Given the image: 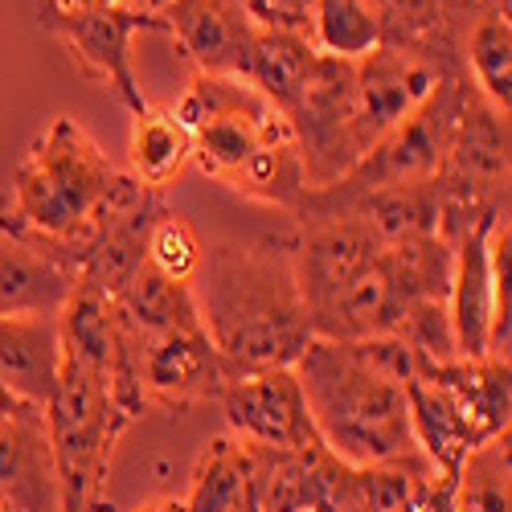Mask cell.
I'll return each mask as SVG.
<instances>
[{"mask_svg":"<svg viewBox=\"0 0 512 512\" xmlns=\"http://www.w3.org/2000/svg\"><path fill=\"white\" fill-rule=\"evenodd\" d=\"M193 300L209 345L230 377L254 369H291L312 345V320L295 279L291 242L250 238L205 250Z\"/></svg>","mask_w":512,"mask_h":512,"instance_id":"cell-1","label":"cell"},{"mask_svg":"<svg viewBox=\"0 0 512 512\" xmlns=\"http://www.w3.org/2000/svg\"><path fill=\"white\" fill-rule=\"evenodd\" d=\"M132 173H119L111 156L82 132L78 119L58 115L41 132L13 173V205L5 222L13 234L58 250L82 275L99 230L148 197Z\"/></svg>","mask_w":512,"mask_h":512,"instance_id":"cell-2","label":"cell"},{"mask_svg":"<svg viewBox=\"0 0 512 512\" xmlns=\"http://www.w3.org/2000/svg\"><path fill=\"white\" fill-rule=\"evenodd\" d=\"M320 447L345 467H386L418 455L406 386L369 340H320L291 365Z\"/></svg>","mask_w":512,"mask_h":512,"instance_id":"cell-3","label":"cell"},{"mask_svg":"<svg viewBox=\"0 0 512 512\" xmlns=\"http://www.w3.org/2000/svg\"><path fill=\"white\" fill-rule=\"evenodd\" d=\"M46 431L58 463L62 512H95L111 451L123 435L107 373L62 353L58 390L46 406Z\"/></svg>","mask_w":512,"mask_h":512,"instance_id":"cell-4","label":"cell"},{"mask_svg":"<svg viewBox=\"0 0 512 512\" xmlns=\"http://www.w3.org/2000/svg\"><path fill=\"white\" fill-rule=\"evenodd\" d=\"M173 115L193 136V164L226 189L259 148L295 140L287 115L234 74H193Z\"/></svg>","mask_w":512,"mask_h":512,"instance_id":"cell-5","label":"cell"},{"mask_svg":"<svg viewBox=\"0 0 512 512\" xmlns=\"http://www.w3.org/2000/svg\"><path fill=\"white\" fill-rule=\"evenodd\" d=\"M467 95V74H443L431 95H426L398 127H390L345 177L336 185H324L340 197H357L390 185H410V181H431L447 160V148L455 140L459 107Z\"/></svg>","mask_w":512,"mask_h":512,"instance_id":"cell-6","label":"cell"},{"mask_svg":"<svg viewBox=\"0 0 512 512\" xmlns=\"http://www.w3.org/2000/svg\"><path fill=\"white\" fill-rule=\"evenodd\" d=\"M41 25H46L74 66L95 78L99 87H107L127 111L140 115L152 103L136 87V70H132V37L136 33H164V21L156 13L132 9V5H115V0H99V5H78V9H58L46 0L41 9Z\"/></svg>","mask_w":512,"mask_h":512,"instance_id":"cell-7","label":"cell"},{"mask_svg":"<svg viewBox=\"0 0 512 512\" xmlns=\"http://www.w3.org/2000/svg\"><path fill=\"white\" fill-rule=\"evenodd\" d=\"M287 123L304 156L308 189L336 185L361 160L353 62L320 54V66L308 82V91L300 95V103L287 111Z\"/></svg>","mask_w":512,"mask_h":512,"instance_id":"cell-8","label":"cell"},{"mask_svg":"<svg viewBox=\"0 0 512 512\" xmlns=\"http://www.w3.org/2000/svg\"><path fill=\"white\" fill-rule=\"evenodd\" d=\"M230 435L267 451H316L308 402L295 369H254L230 377L218 394Z\"/></svg>","mask_w":512,"mask_h":512,"instance_id":"cell-9","label":"cell"},{"mask_svg":"<svg viewBox=\"0 0 512 512\" xmlns=\"http://www.w3.org/2000/svg\"><path fill=\"white\" fill-rule=\"evenodd\" d=\"M140 336V386L148 406L185 410L218 398L230 381L226 361L209 345L205 328H173V332H136Z\"/></svg>","mask_w":512,"mask_h":512,"instance_id":"cell-10","label":"cell"},{"mask_svg":"<svg viewBox=\"0 0 512 512\" xmlns=\"http://www.w3.org/2000/svg\"><path fill=\"white\" fill-rule=\"evenodd\" d=\"M381 46L426 58L439 70H463V37L484 13L508 0H369Z\"/></svg>","mask_w":512,"mask_h":512,"instance_id":"cell-11","label":"cell"},{"mask_svg":"<svg viewBox=\"0 0 512 512\" xmlns=\"http://www.w3.org/2000/svg\"><path fill=\"white\" fill-rule=\"evenodd\" d=\"M443 74H463V70H439L426 58L390 50V46H377L365 58L353 62V91H357V144L361 156L398 127Z\"/></svg>","mask_w":512,"mask_h":512,"instance_id":"cell-12","label":"cell"},{"mask_svg":"<svg viewBox=\"0 0 512 512\" xmlns=\"http://www.w3.org/2000/svg\"><path fill=\"white\" fill-rule=\"evenodd\" d=\"M279 455L234 435L213 439L193 467L189 496L181 500L185 512H267Z\"/></svg>","mask_w":512,"mask_h":512,"instance_id":"cell-13","label":"cell"},{"mask_svg":"<svg viewBox=\"0 0 512 512\" xmlns=\"http://www.w3.org/2000/svg\"><path fill=\"white\" fill-rule=\"evenodd\" d=\"M0 500L17 512H62L58 463L41 406L13 402L0 410Z\"/></svg>","mask_w":512,"mask_h":512,"instance_id":"cell-14","label":"cell"},{"mask_svg":"<svg viewBox=\"0 0 512 512\" xmlns=\"http://www.w3.org/2000/svg\"><path fill=\"white\" fill-rule=\"evenodd\" d=\"M164 33L177 41L197 74H234L246 78L254 17L238 0H168L160 9Z\"/></svg>","mask_w":512,"mask_h":512,"instance_id":"cell-15","label":"cell"},{"mask_svg":"<svg viewBox=\"0 0 512 512\" xmlns=\"http://www.w3.org/2000/svg\"><path fill=\"white\" fill-rule=\"evenodd\" d=\"M492 222H480L451 242L447 320L455 336V357H492V345H496V295H492V267H488Z\"/></svg>","mask_w":512,"mask_h":512,"instance_id":"cell-16","label":"cell"},{"mask_svg":"<svg viewBox=\"0 0 512 512\" xmlns=\"http://www.w3.org/2000/svg\"><path fill=\"white\" fill-rule=\"evenodd\" d=\"M78 267L0 222V316H62L78 287Z\"/></svg>","mask_w":512,"mask_h":512,"instance_id":"cell-17","label":"cell"},{"mask_svg":"<svg viewBox=\"0 0 512 512\" xmlns=\"http://www.w3.org/2000/svg\"><path fill=\"white\" fill-rule=\"evenodd\" d=\"M62 373L58 316H0V386L46 410Z\"/></svg>","mask_w":512,"mask_h":512,"instance_id":"cell-18","label":"cell"},{"mask_svg":"<svg viewBox=\"0 0 512 512\" xmlns=\"http://www.w3.org/2000/svg\"><path fill=\"white\" fill-rule=\"evenodd\" d=\"M406 410H410L414 447H418V455L426 463L435 467L439 480H455L467 451H476L480 443H488L472 426V418L463 414V406L431 377L406 381Z\"/></svg>","mask_w":512,"mask_h":512,"instance_id":"cell-19","label":"cell"},{"mask_svg":"<svg viewBox=\"0 0 512 512\" xmlns=\"http://www.w3.org/2000/svg\"><path fill=\"white\" fill-rule=\"evenodd\" d=\"M320 66V50L304 29H254V46L246 62V82L259 91L275 111H291L308 91Z\"/></svg>","mask_w":512,"mask_h":512,"instance_id":"cell-20","label":"cell"},{"mask_svg":"<svg viewBox=\"0 0 512 512\" xmlns=\"http://www.w3.org/2000/svg\"><path fill=\"white\" fill-rule=\"evenodd\" d=\"M418 377H431L463 406L472 426L492 439L508 431V410H512V381H508V361L500 357H451V361H431Z\"/></svg>","mask_w":512,"mask_h":512,"instance_id":"cell-21","label":"cell"},{"mask_svg":"<svg viewBox=\"0 0 512 512\" xmlns=\"http://www.w3.org/2000/svg\"><path fill=\"white\" fill-rule=\"evenodd\" d=\"M127 164H132V177L152 193L168 189L193 164V136H189V127L173 115V107L168 111L148 107V111L132 115Z\"/></svg>","mask_w":512,"mask_h":512,"instance_id":"cell-22","label":"cell"},{"mask_svg":"<svg viewBox=\"0 0 512 512\" xmlns=\"http://www.w3.org/2000/svg\"><path fill=\"white\" fill-rule=\"evenodd\" d=\"M111 304L136 332H173V328H197L201 324L193 283H173V279L156 275L148 267V259L111 295Z\"/></svg>","mask_w":512,"mask_h":512,"instance_id":"cell-23","label":"cell"},{"mask_svg":"<svg viewBox=\"0 0 512 512\" xmlns=\"http://www.w3.org/2000/svg\"><path fill=\"white\" fill-rule=\"evenodd\" d=\"M463 74L500 115L512 111V17L508 9L484 13L463 37Z\"/></svg>","mask_w":512,"mask_h":512,"instance_id":"cell-24","label":"cell"},{"mask_svg":"<svg viewBox=\"0 0 512 512\" xmlns=\"http://www.w3.org/2000/svg\"><path fill=\"white\" fill-rule=\"evenodd\" d=\"M512 463H508V431L492 435L476 451H467L455 476L451 512H512Z\"/></svg>","mask_w":512,"mask_h":512,"instance_id":"cell-25","label":"cell"},{"mask_svg":"<svg viewBox=\"0 0 512 512\" xmlns=\"http://www.w3.org/2000/svg\"><path fill=\"white\" fill-rule=\"evenodd\" d=\"M308 37L316 41L320 54L349 58V62L381 46V29L369 0H312Z\"/></svg>","mask_w":512,"mask_h":512,"instance_id":"cell-26","label":"cell"},{"mask_svg":"<svg viewBox=\"0 0 512 512\" xmlns=\"http://www.w3.org/2000/svg\"><path fill=\"white\" fill-rule=\"evenodd\" d=\"M144 259L164 279L193 283L197 271H201V259H205V246H201V234L193 230L189 218H181V213H173V209H164L160 218L152 222V230H148Z\"/></svg>","mask_w":512,"mask_h":512,"instance_id":"cell-27","label":"cell"},{"mask_svg":"<svg viewBox=\"0 0 512 512\" xmlns=\"http://www.w3.org/2000/svg\"><path fill=\"white\" fill-rule=\"evenodd\" d=\"M238 5L254 17V25L267 29H304L312 21V0H238Z\"/></svg>","mask_w":512,"mask_h":512,"instance_id":"cell-28","label":"cell"},{"mask_svg":"<svg viewBox=\"0 0 512 512\" xmlns=\"http://www.w3.org/2000/svg\"><path fill=\"white\" fill-rule=\"evenodd\" d=\"M115 5H132V9H144V13H156L160 17V9L168 5V0H115Z\"/></svg>","mask_w":512,"mask_h":512,"instance_id":"cell-29","label":"cell"},{"mask_svg":"<svg viewBox=\"0 0 512 512\" xmlns=\"http://www.w3.org/2000/svg\"><path fill=\"white\" fill-rule=\"evenodd\" d=\"M58 9H78V5H99V0H50Z\"/></svg>","mask_w":512,"mask_h":512,"instance_id":"cell-30","label":"cell"},{"mask_svg":"<svg viewBox=\"0 0 512 512\" xmlns=\"http://www.w3.org/2000/svg\"><path fill=\"white\" fill-rule=\"evenodd\" d=\"M13 402H17V398H13V394H9V390H5V386H0V410H9V406H13Z\"/></svg>","mask_w":512,"mask_h":512,"instance_id":"cell-31","label":"cell"},{"mask_svg":"<svg viewBox=\"0 0 512 512\" xmlns=\"http://www.w3.org/2000/svg\"><path fill=\"white\" fill-rule=\"evenodd\" d=\"M0 512H17V508H13L9 500H0Z\"/></svg>","mask_w":512,"mask_h":512,"instance_id":"cell-32","label":"cell"},{"mask_svg":"<svg viewBox=\"0 0 512 512\" xmlns=\"http://www.w3.org/2000/svg\"><path fill=\"white\" fill-rule=\"evenodd\" d=\"M0 218H5V201H0Z\"/></svg>","mask_w":512,"mask_h":512,"instance_id":"cell-33","label":"cell"}]
</instances>
